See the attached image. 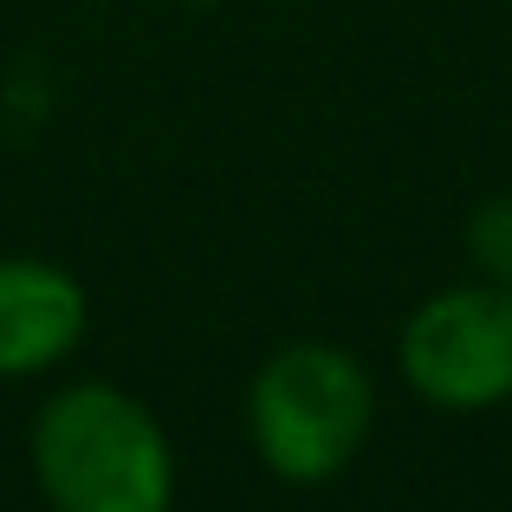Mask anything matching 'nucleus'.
<instances>
[{"instance_id":"1","label":"nucleus","mask_w":512,"mask_h":512,"mask_svg":"<svg viewBox=\"0 0 512 512\" xmlns=\"http://www.w3.org/2000/svg\"><path fill=\"white\" fill-rule=\"evenodd\" d=\"M46 512H169L175 448L150 402L117 383H65L26 428Z\"/></svg>"},{"instance_id":"2","label":"nucleus","mask_w":512,"mask_h":512,"mask_svg":"<svg viewBox=\"0 0 512 512\" xmlns=\"http://www.w3.org/2000/svg\"><path fill=\"white\" fill-rule=\"evenodd\" d=\"M376 428V383L357 350L292 338L247 383V441L286 487H325L363 454Z\"/></svg>"},{"instance_id":"3","label":"nucleus","mask_w":512,"mask_h":512,"mask_svg":"<svg viewBox=\"0 0 512 512\" xmlns=\"http://www.w3.org/2000/svg\"><path fill=\"white\" fill-rule=\"evenodd\" d=\"M402 383L441 415H487L512 402V286H441L402 318Z\"/></svg>"},{"instance_id":"4","label":"nucleus","mask_w":512,"mask_h":512,"mask_svg":"<svg viewBox=\"0 0 512 512\" xmlns=\"http://www.w3.org/2000/svg\"><path fill=\"white\" fill-rule=\"evenodd\" d=\"M91 299L59 260L7 253L0 260V383L46 376L85 344Z\"/></svg>"},{"instance_id":"5","label":"nucleus","mask_w":512,"mask_h":512,"mask_svg":"<svg viewBox=\"0 0 512 512\" xmlns=\"http://www.w3.org/2000/svg\"><path fill=\"white\" fill-rule=\"evenodd\" d=\"M467 260H474V279H493V286H512V195H487L467 221Z\"/></svg>"},{"instance_id":"6","label":"nucleus","mask_w":512,"mask_h":512,"mask_svg":"<svg viewBox=\"0 0 512 512\" xmlns=\"http://www.w3.org/2000/svg\"><path fill=\"white\" fill-rule=\"evenodd\" d=\"M182 7H221V0H182Z\"/></svg>"}]
</instances>
